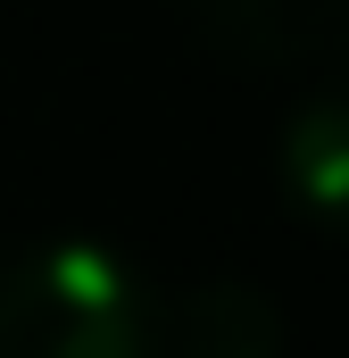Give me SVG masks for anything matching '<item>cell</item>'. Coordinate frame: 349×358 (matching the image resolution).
<instances>
[{
  "mask_svg": "<svg viewBox=\"0 0 349 358\" xmlns=\"http://www.w3.org/2000/svg\"><path fill=\"white\" fill-rule=\"evenodd\" d=\"M191 17V34L216 50V59H242V67H299V59H325L333 25L349 17V0H174Z\"/></svg>",
  "mask_w": 349,
  "mask_h": 358,
  "instance_id": "4",
  "label": "cell"
},
{
  "mask_svg": "<svg viewBox=\"0 0 349 358\" xmlns=\"http://www.w3.org/2000/svg\"><path fill=\"white\" fill-rule=\"evenodd\" d=\"M0 358H158V292L91 234L25 242L0 259Z\"/></svg>",
  "mask_w": 349,
  "mask_h": 358,
  "instance_id": "1",
  "label": "cell"
},
{
  "mask_svg": "<svg viewBox=\"0 0 349 358\" xmlns=\"http://www.w3.org/2000/svg\"><path fill=\"white\" fill-rule=\"evenodd\" d=\"M158 350L174 358H283L291 325L274 292L250 275H191L174 300H158Z\"/></svg>",
  "mask_w": 349,
  "mask_h": 358,
  "instance_id": "2",
  "label": "cell"
},
{
  "mask_svg": "<svg viewBox=\"0 0 349 358\" xmlns=\"http://www.w3.org/2000/svg\"><path fill=\"white\" fill-rule=\"evenodd\" d=\"M274 183H283L291 217H308L325 234H349V76H325L283 117Z\"/></svg>",
  "mask_w": 349,
  "mask_h": 358,
  "instance_id": "3",
  "label": "cell"
}]
</instances>
